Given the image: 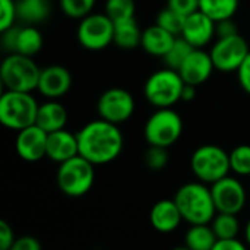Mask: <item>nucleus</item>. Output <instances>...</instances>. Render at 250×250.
I'll return each instance as SVG.
<instances>
[{
  "instance_id": "nucleus-1",
  "label": "nucleus",
  "mask_w": 250,
  "mask_h": 250,
  "mask_svg": "<svg viewBox=\"0 0 250 250\" xmlns=\"http://www.w3.org/2000/svg\"><path fill=\"white\" fill-rule=\"evenodd\" d=\"M79 155L94 166L110 164L123 151L125 139L117 125L103 119L86 123L78 133Z\"/></svg>"
},
{
  "instance_id": "nucleus-2",
  "label": "nucleus",
  "mask_w": 250,
  "mask_h": 250,
  "mask_svg": "<svg viewBox=\"0 0 250 250\" xmlns=\"http://www.w3.org/2000/svg\"><path fill=\"white\" fill-rule=\"evenodd\" d=\"M173 199L179 207L183 221L189 223V226L211 224L218 214L212 199L211 186L202 182H190L180 186Z\"/></svg>"
},
{
  "instance_id": "nucleus-3",
  "label": "nucleus",
  "mask_w": 250,
  "mask_h": 250,
  "mask_svg": "<svg viewBox=\"0 0 250 250\" xmlns=\"http://www.w3.org/2000/svg\"><path fill=\"white\" fill-rule=\"evenodd\" d=\"M40 73L41 67L35 60L19 53H9L0 64V81L4 91H35Z\"/></svg>"
},
{
  "instance_id": "nucleus-4",
  "label": "nucleus",
  "mask_w": 250,
  "mask_h": 250,
  "mask_svg": "<svg viewBox=\"0 0 250 250\" xmlns=\"http://www.w3.org/2000/svg\"><path fill=\"white\" fill-rule=\"evenodd\" d=\"M38 107L32 92L4 91L0 97V122L4 127L19 132L35 125Z\"/></svg>"
},
{
  "instance_id": "nucleus-5",
  "label": "nucleus",
  "mask_w": 250,
  "mask_h": 250,
  "mask_svg": "<svg viewBox=\"0 0 250 250\" xmlns=\"http://www.w3.org/2000/svg\"><path fill=\"white\" fill-rule=\"evenodd\" d=\"M56 182L60 192L69 198H82L94 186L95 166L81 155L59 164Z\"/></svg>"
},
{
  "instance_id": "nucleus-6",
  "label": "nucleus",
  "mask_w": 250,
  "mask_h": 250,
  "mask_svg": "<svg viewBox=\"0 0 250 250\" xmlns=\"http://www.w3.org/2000/svg\"><path fill=\"white\" fill-rule=\"evenodd\" d=\"M190 168L198 182L211 186L227 177L231 171L230 154L218 145H202L193 151L190 157Z\"/></svg>"
},
{
  "instance_id": "nucleus-7",
  "label": "nucleus",
  "mask_w": 250,
  "mask_h": 250,
  "mask_svg": "<svg viewBox=\"0 0 250 250\" xmlns=\"http://www.w3.org/2000/svg\"><path fill=\"white\" fill-rule=\"evenodd\" d=\"M185 82L177 70L164 67L149 75L144 86L146 101L155 108H170L182 101Z\"/></svg>"
},
{
  "instance_id": "nucleus-8",
  "label": "nucleus",
  "mask_w": 250,
  "mask_h": 250,
  "mask_svg": "<svg viewBox=\"0 0 250 250\" xmlns=\"http://www.w3.org/2000/svg\"><path fill=\"white\" fill-rule=\"evenodd\" d=\"M183 133V120L180 114L170 108H155V111L148 117L144 136L148 145L170 148L173 146Z\"/></svg>"
},
{
  "instance_id": "nucleus-9",
  "label": "nucleus",
  "mask_w": 250,
  "mask_h": 250,
  "mask_svg": "<svg viewBox=\"0 0 250 250\" xmlns=\"http://www.w3.org/2000/svg\"><path fill=\"white\" fill-rule=\"evenodd\" d=\"M76 38L85 50L101 51L114 42V22L105 13L92 12L81 19Z\"/></svg>"
},
{
  "instance_id": "nucleus-10",
  "label": "nucleus",
  "mask_w": 250,
  "mask_h": 250,
  "mask_svg": "<svg viewBox=\"0 0 250 250\" xmlns=\"http://www.w3.org/2000/svg\"><path fill=\"white\" fill-rule=\"evenodd\" d=\"M249 53V44L240 32L236 35L217 38L209 50L215 70L223 73L237 72Z\"/></svg>"
},
{
  "instance_id": "nucleus-11",
  "label": "nucleus",
  "mask_w": 250,
  "mask_h": 250,
  "mask_svg": "<svg viewBox=\"0 0 250 250\" xmlns=\"http://www.w3.org/2000/svg\"><path fill=\"white\" fill-rule=\"evenodd\" d=\"M97 111L100 119L119 126L133 116L135 98L125 88L105 89L98 98Z\"/></svg>"
},
{
  "instance_id": "nucleus-12",
  "label": "nucleus",
  "mask_w": 250,
  "mask_h": 250,
  "mask_svg": "<svg viewBox=\"0 0 250 250\" xmlns=\"http://www.w3.org/2000/svg\"><path fill=\"white\" fill-rule=\"evenodd\" d=\"M212 199L217 208V212L237 215L243 211L246 205V190L242 182L236 177L227 176L214 185H211Z\"/></svg>"
},
{
  "instance_id": "nucleus-13",
  "label": "nucleus",
  "mask_w": 250,
  "mask_h": 250,
  "mask_svg": "<svg viewBox=\"0 0 250 250\" xmlns=\"http://www.w3.org/2000/svg\"><path fill=\"white\" fill-rule=\"evenodd\" d=\"M70 72L60 64H50L41 69L37 91L47 100H59L72 88Z\"/></svg>"
},
{
  "instance_id": "nucleus-14",
  "label": "nucleus",
  "mask_w": 250,
  "mask_h": 250,
  "mask_svg": "<svg viewBox=\"0 0 250 250\" xmlns=\"http://www.w3.org/2000/svg\"><path fill=\"white\" fill-rule=\"evenodd\" d=\"M47 138L48 133L40 126L32 125L26 129H22L16 135V152L18 155L28 163H37L47 157Z\"/></svg>"
},
{
  "instance_id": "nucleus-15",
  "label": "nucleus",
  "mask_w": 250,
  "mask_h": 250,
  "mask_svg": "<svg viewBox=\"0 0 250 250\" xmlns=\"http://www.w3.org/2000/svg\"><path fill=\"white\" fill-rule=\"evenodd\" d=\"M214 70L215 66L209 51H205L204 48H193L177 72L185 83L199 86L211 78Z\"/></svg>"
},
{
  "instance_id": "nucleus-16",
  "label": "nucleus",
  "mask_w": 250,
  "mask_h": 250,
  "mask_svg": "<svg viewBox=\"0 0 250 250\" xmlns=\"http://www.w3.org/2000/svg\"><path fill=\"white\" fill-rule=\"evenodd\" d=\"M180 37L185 38L192 47L204 48L215 38V21L198 10L186 18Z\"/></svg>"
},
{
  "instance_id": "nucleus-17",
  "label": "nucleus",
  "mask_w": 250,
  "mask_h": 250,
  "mask_svg": "<svg viewBox=\"0 0 250 250\" xmlns=\"http://www.w3.org/2000/svg\"><path fill=\"white\" fill-rule=\"evenodd\" d=\"M79 155L78 135L66 129L48 133L47 138V158L53 163L62 164Z\"/></svg>"
},
{
  "instance_id": "nucleus-18",
  "label": "nucleus",
  "mask_w": 250,
  "mask_h": 250,
  "mask_svg": "<svg viewBox=\"0 0 250 250\" xmlns=\"http://www.w3.org/2000/svg\"><path fill=\"white\" fill-rule=\"evenodd\" d=\"M183 217L174 199H161L155 202L149 212V223L158 233L168 234L179 229Z\"/></svg>"
},
{
  "instance_id": "nucleus-19",
  "label": "nucleus",
  "mask_w": 250,
  "mask_h": 250,
  "mask_svg": "<svg viewBox=\"0 0 250 250\" xmlns=\"http://www.w3.org/2000/svg\"><path fill=\"white\" fill-rule=\"evenodd\" d=\"M67 119H69L67 110L62 103H59V100H47L38 107L35 125L40 126L47 133H53L66 129Z\"/></svg>"
},
{
  "instance_id": "nucleus-20",
  "label": "nucleus",
  "mask_w": 250,
  "mask_h": 250,
  "mask_svg": "<svg viewBox=\"0 0 250 250\" xmlns=\"http://www.w3.org/2000/svg\"><path fill=\"white\" fill-rule=\"evenodd\" d=\"M176 38H177L176 35L170 34L160 25L154 23L142 31L141 47L144 48V51H146L151 56L164 57L171 48Z\"/></svg>"
},
{
  "instance_id": "nucleus-21",
  "label": "nucleus",
  "mask_w": 250,
  "mask_h": 250,
  "mask_svg": "<svg viewBox=\"0 0 250 250\" xmlns=\"http://www.w3.org/2000/svg\"><path fill=\"white\" fill-rule=\"evenodd\" d=\"M18 21L23 25H37L44 22L51 13L50 0H15Z\"/></svg>"
},
{
  "instance_id": "nucleus-22",
  "label": "nucleus",
  "mask_w": 250,
  "mask_h": 250,
  "mask_svg": "<svg viewBox=\"0 0 250 250\" xmlns=\"http://www.w3.org/2000/svg\"><path fill=\"white\" fill-rule=\"evenodd\" d=\"M42 44H44V38L40 29L35 25H23V26H19L18 29V37H16L13 53L34 57L35 54L41 51Z\"/></svg>"
},
{
  "instance_id": "nucleus-23",
  "label": "nucleus",
  "mask_w": 250,
  "mask_h": 250,
  "mask_svg": "<svg viewBox=\"0 0 250 250\" xmlns=\"http://www.w3.org/2000/svg\"><path fill=\"white\" fill-rule=\"evenodd\" d=\"M142 29L139 28L136 18L114 23V44L122 50H135L141 45Z\"/></svg>"
},
{
  "instance_id": "nucleus-24",
  "label": "nucleus",
  "mask_w": 250,
  "mask_h": 250,
  "mask_svg": "<svg viewBox=\"0 0 250 250\" xmlns=\"http://www.w3.org/2000/svg\"><path fill=\"white\" fill-rule=\"evenodd\" d=\"M218 242L211 224L190 226L185 234V245L190 250H212Z\"/></svg>"
},
{
  "instance_id": "nucleus-25",
  "label": "nucleus",
  "mask_w": 250,
  "mask_h": 250,
  "mask_svg": "<svg viewBox=\"0 0 250 250\" xmlns=\"http://www.w3.org/2000/svg\"><path fill=\"white\" fill-rule=\"evenodd\" d=\"M239 3L240 0H199V10L212 21L220 22L231 19L239 9Z\"/></svg>"
},
{
  "instance_id": "nucleus-26",
  "label": "nucleus",
  "mask_w": 250,
  "mask_h": 250,
  "mask_svg": "<svg viewBox=\"0 0 250 250\" xmlns=\"http://www.w3.org/2000/svg\"><path fill=\"white\" fill-rule=\"evenodd\" d=\"M211 227L218 240H230L237 239V234L240 231V221L237 215L218 212L211 221Z\"/></svg>"
},
{
  "instance_id": "nucleus-27",
  "label": "nucleus",
  "mask_w": 250,
  "mask_h": 250,
  "mask_svg": "<svg viewBox=\"0 0 250 250\" xmlns=\"http://www.w3.org/2000/svg\"><path fill=\"white\" fill-rule=\"evenodd\" d=\"M195 47H192L185 38H182L180 35L176 38V41L173 42L171 48L168 50V53L163 57L166 62V67L173 69V70H179L180 66L185 63V60L188 59V56L192 53Z\"/></svg>"
},
{
  "instance_id": "nucleus-28",
  "label": "nucleus",
  "mask_w": 250,
  "mask_h": 250,
  "mask_svg": "<svg viewBox=\"0 0 250 250\" xmlns=\"http://www.w3.org/2000/svg\"><path fill=\"white\" fill-rule=\"evenodd\" d=\"M136 4L135 0H107L104 13L114 22H123L135 18Z\"/></svg>"
},
{
  "instance_id": "nucleus-29",
  "label": "nucleus",
  "mask_w": 250,
  "mask_h": 250,
  "mask_svg": "<svg viewBox=\"0 0 250 250\" xmlns=\"http://www.w3.org/2000/svg\"><path fill=\"white\" fill-rule=\"evenodd\" d=\"M185 21H186V16L177 13L176 10L170 9L168 6H166L157 15V22L155 23L160 25L161 28H164L166 31H168L170 34L179 37L182 34V31H183Z\"/></svg>"
},
{
  "instance_id": "nucleus-30",
  "label": "nucleus",
  "mask_w": 250,
  "mask_h": 250,
  "mask_svg": "<svg viewBox=\"0 0 250 250\" xmlns=\"http://www.w3.org/2000/svg\"><path fill=\"white\" fill-rule=\"evenodd\" d=\"M97 0H60L62 12L72 19H82L92 13Z\"/></svg>"
},
{
  "instance_id": "nucleus-31",
  "label": "nucleus",
  "mask_w": 250,
  "mask_h": 250,
  "mask_svg": "<svg viewBox=\"0 0 250 250\" xmlns=\"http://www.w3.org/2000/svg\"><path fill=\"white\" fill-rule=\"evenodd\" d=\"M230 154V167L239 176H250V145H239Z\"/></svg>"
},
{
  "instance_id": "nucleus-32",
  "label": "nucleus",
  "mask_w": 250,
  "mask_h": 250,
  "mask_svg": "<svg viewBox=\"0 0 250 250\" xmlns=\"http://www.w3.org/2000/svg\"><path fill=\"white\" fill-rule=\"evenodd\" d=\"M144 161H145V166L149 170L160 171V170L166 168L167 164H168V151H167V148L149 145L148 149L145 151Z\"/></svg>"
},
{
  "instance_id": "nucleus-33",
  "label": "nucleus",
  "mask_w": 250,
  "mask_h": 250,
  "mask_svg": "<svg viewBox=\"0 0 250 250\" xmlns=\"http://www.w3.org/2000/svg\"><path fill=\"white\" fill-rule=\"evenodd\" d=\"M0 32L15 26L18 21L16 1L15 0H0Z\"/></svg>"
},
{
  "instance_id": "nucleus-34",
  "label": "nucleus",
  "mask_w": 250,
  "mask_h": 250,
  "mask_svg": "<svg viewBox=\"0 0 250 250\" xmlns=\"http://www.w3.org/2000/svg\"><path fill=\"white\" fill-rule=\"evenodd\" d=\"M167 6L183 16H189L199 10V0H168Z\"/></svg>"
},
{
  "instance_id": "nucleus-35",
  "label": "nucleus",
  "mask_w": 250,
  "mask_h": 250,
  "mask_svg": "<svg viewBox=\"0 0 250 250\" xmlns=\"http://www.w3.org/2000/svg\"><path fill=\"white\" fill-rule=\"evenodd\" d=\"M16 240L12 226L1 220L0 221V250H10Z\"/></svg>"
},
{
  "instance_id": "nucleus-36",
  "label": "nucleus",
  "mask_w": 250,
  "mask_h": 250,
  "mask_svg": "<svg viewBox=\"0 0 250 250\" xmlns=\"http://www.w3.org/2000/svg\"><path fill=\"white\" fill-rule=\"evenodd\" d=\"M239 34V28L236 22L231 19H224L220 22H215V38H223V37H230Z\"/></svg>"
},
{
  "instance_id": "nucleus-37",
  "label": "nucleus",
  "mask_w": 250,
  "mask_h": 250,
  "mask_svg": "<svg viewBox=\"0 0 250 250\" xmlns=\"http://www.w3.org/2000/svg\"><path fill=\"white\" fill-rule=\"evenodd\" d=\"M236 73H237V79H239L242 89L250 95V53L243 60V63L240 64V67L237 69Z\"/></svg>"
},
{
  "instance_id": "nucleus-38",
  "label": "nucleus",
  "mask_w": 250,
  "mask_h": 250,
  "mask_svg": "<svg viewBox=\"0 0 250 250\" xmlns=\"http://www.w3.org/2000/svg\"><path fill=\"white\" fill-rule=\"evenodd\" d=\"M10 250H42V246L34 236H21L16 237Z\"/></svg>"
},
{
  "instance_id": "nucleus-39",
  "label": "nucleus",
  "mask_w": 250,
  "mask_h": 250,
  "mask_svg": "<svg viewBox=\"0 0 250 250\" xmlns=\"http://www.w3.org/2000/svg\"><path fill=\"white\" fill-rule=\"evenodd\" d=\"M212 250H249V246L237 239L230 240H218Z\"/></svg>"
},
{
  "instance_id": "nucleus-40",
  "label": "nucleus",
  "mask_w": 250,
  "mask_h": 250,
  "mask_svg": "<svg viewBox=\"0 0 250 250\" xmlns=\"http://www.w3.org/2000/svg\"><path fill=\"white\" fill-rule=\"evenodd\" d=\"M196 88L198 86L185 83V88H183V92H182V101H188L189 103V101L195 100V97H196Z\"/></svg>"
},
{
  "instance_id": "nucleus-41",
  "label": "nucleus",
  "mask_w": 250,
  "mask_h": 250,
  "mask_svg": "<svg viewBox=\"0 0 250 250\" xmlns=\"http://www.w3.org/2000/svg\"><path fill=\"white\" fill-rule=\"evenodd\" d=\"M245 239H246V245L249 246L250 249V220L246 224V229H245Z\"/></svg>"
},
{
  "instance_id": "nucleus-42",
  "label": "nucleus",
  "mask_w": 250,
  "mask_h": 250,
  "mask_svg": "<svg viewBox=\"0 0 250 250\" xmlns=\"http://www.w3.org/2000/svg\"><path fill=\"white\" fill-rule=\"evenodd\" d=\"M171 250H190L186 245H182V246H176L174 249H171Z\"/></svg>"
}]
</instances>
